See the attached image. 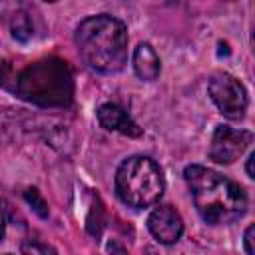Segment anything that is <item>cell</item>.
<instances>
[{"instance_id":"1","label":"cell","mask_w":255,"mask_h":255,"mask_svg":"<svg viewBox=\"0 0 255 255\" xmlns=\"http://www.w3.org/2000/svg\"><path fill=\"white\" fill-rule=\"evenodd\" d=\"M74 40L84 64L100 74H116L128 62V30L114 16L98 14L82 20Z\"/></svg>"},{"instance_id":"2","label":"cell","mask_w":255,"mask_h":255,"mask_svg":"<svg viewBox=\"0 0 255 255\" xmlns=\"http://www.w3.org/2000/svg\"><path fill=\"white\" fill-rule=\"evenodd\" d=\"M183 177L199 215L209 225L229 223L245 213V191L215 169L203 165H187Z\"/></svg>"},{"instance_id":"3","label":"cell","mask_w":255,"mask_h":255,"mask_svg":"<svg viewBox=\"0 0 255 255\" xmlns=\"http://www.w3.org/2000/svg\"><path fill=\"white\" fill-rule=\"evenodd\" d=\"M6 88L32 104L44 108H64L72 102L74 78L64 60L44 58L12 74V84Z\"/></svg>"},{"instance_id":"4","label":"cell","mask_w":255,"mask_h":255,"mask_svg":"<svg viewBox=\"0 0 255 255\" xmlns=\"http://www.w3.org/2000/svg\"><path fill=\"white\" fill-rule=\"evenodd\" d=\"M163 187L161 169L149 157H128L116 171V193L129 207L143 209L153 205L163 195Z\"/></svg>"},{"instance_id":"5","label":"cell","mask_w":255,"mask_h":255,"mask_svg":"<svg viewBox=\"0 0 255 255\" xmlns=\"http://www.w3.org/2000/svg\"><path fill=\"white\" fill-rule=\"evenodd\" d=\"M207 92L219 112L229 120H241L247 110V94L243 84L231 74H215L209 80Z\"/></svg>"},{"instance_id":"6","label":"cell","mask_w":255,"mask_h":255,"mask_svg":"<svg viewBox=\"0 0 255 255\" xmlns=\"http://www.w3.org/2000/svg\"><path fill=\"white\" fill-rule=\"evenodd\" d=\"M253 141V133L247 129H233L229 126H217L213 131L209 159L221 165L233 163Z\"/></svg>"},{"instance_id":"7","label":"cell","mask_w":255,"mask_h":255,"mask_svg":"<svg viewBox=\"0 0 255 255\" xmlns=\"http://www.w3.org/2000/svg\"><path fill=\"white\" fill-rule=\"evenodd\" d=\"M147 227L159 243H175L183 233V219L171 205H159L147 217Z\"/></svg>"},{"instance_id":"8","label":"cell","mask_w":255,"mask_h":255,"mask_svg":"<svg viewBox=\"0 0 255 255\" xmlns=\"http://www.w3.org/2000/svg\"><path fill=\"white\" fill-rule=\"evenodd\" d=\"M98 122L108 131H118L128 137H139L143 131L141 128L116 104H104L98 108Z\"/></svg>"},{"instance_id":"9","label":"cell","mask_w":255,"mask_h":255,"mask_svg":"<svg viewBox=\"0 0 255 255\" xmlns=\"http://www.w3.org/2000/svg\"><path fill=\"white\" fill-rule=\"evenodd\" d=\"M133 70L145 82H151L159 76L161 62H159V56L155 54V50L149 44L143 42L135 48V52H133Z\"/></svg>"},{"instance_id":"10","label":"cell","mask_w":255,"mask_h":255,"mask_svg":"<svg viewBox=\"0 0 255 255\" xmlns=\"http://www.w3.org/2000/svg\"><path fill=\"white\" fill-rule=\"evenodd\" d=\"M12 36L20 42H26L32 38V22H30V16L26 12H16L12 16Z\"/></svg>"},{"instance_id":"11","label":"cell","mask_w":255,"mask_h":255,"mask_svg":"<svg viewBox=\"0 0 255 255\" xmlns=\"http://www.w3.org/2000/svg\"><path fill=\"white\" fill-rule=\"evenodd\" d=\"M24 199L28 201V205L34 209V213H36L38 217L46 219V217L50 215L48 203H46V199L40 195V191H38L36 187H30V189H26V191H24Z\"/></svg>"},{"instance_id":"12","label":"cell","mask_w":255,"mask_h":255,"mask_svg":"<svg viewBox=\"0 0 255 255\" xmlns=\"http://www.w3.org/2000/svg\"><path fill=\"white\" fill-rule=\"evenodd\" d=\"M22 253L24 255H56V249L44 241L38 239H26L22 243Z\"/></svg>"},{"instance_id":"13","label":"cell","mask_w":255,"mask_h":255,"mask_svg":"<svg viewBox=\"0 0 255 255\" xmlns=\"http://www.w3.org/2000/svg\"><path fill=\"white\" fill-rule=\"evenodd\" d=\"M253 231H255V227L249 225L245 229V235H243V243H245V253L247 255H253Z\"/></svg>"},{"instance_id":"14","label":"cell","mask_w":255,"mask_h":255,"mask_svg":"<svg viewBox=\"0 0 255 255\" xmlns=\"http://www.w3.org/2000/svg\"><path fill=\"white\" fill-rule=\"evenodd\" d=\"M253 159H255V153H249V157H247V165H245V171H247V175L253 179L255 177V171H253Z\"/></svg>"},{"instance_id":"15","label":"cell","mask_w":255,"mask_h":255,"mask_svg":"<svg viewBox=\"0 0 255 255\" xmlns=\"http://www.w3.org/2000/svg\"><path fill=\"white\" fill-rule=\"evenodd\" d=\"M4 231H6V217H4V213L0 209V239L4 237Z\"/></svg>"},{"instance_id":"16","label":"cell","mask_w":255,"mask_h":255,"mask_svg":"<svg viewBox=\"0 0 255 255\" xmlns=\"http://www.w3.org/2000/svg\"><path fill=\"white\" fill-rule=\"evenodd\" d=\"M118 255H124V253H118Z\"/></svg>"}]
</instances>
